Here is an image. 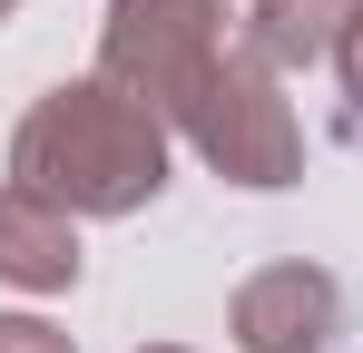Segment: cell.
I'll return each mask as SVG.
<instances>
[{"label": "cell", "instance_id": "1", "mask_svg": "<svg viewBox=\"0 0 363 353\" xmlns=\"http://www.w3.org/2000/svg\"><path fill=\"white\" fill-rule=\"evenodd\" d=\"M10 186L50 196L60 216H128L167 186V118L138 108L118 79H69L20 118Z\"/></svg>", "mask_w": 363, "mask_h": 353}, {"label": "cell", "instance_id": "2", "mask_svg": "<svg viewBox=\"0 0 363 353\" xmlns=\"http://www.w3.org/2000/svg\"><path fill=\"white\" fill-rule=\"evenodd\" d=\"M177 128L196 138V157L216 176H236V186H295V167H304V128H295L285 89H275V59L255 40H236L206 69V89L186 99Z\"/></svg>", "mask_w": 363, "mask_h": 353}, {"label": "cell", "instance_id": "3", "mask_svg": "<svg viewBox=\"0 0 363 353\" xmlns=\"http://www.w3.org/2000/svg\"><path fill=\"white\" fill-rule=\"evenodd\" d=\"M226 50H236V40H226V0H108L99 79H118L138 108H157L177 128L186 99L206 89V69Z\"/></svg>", "mask_w": 363, "mask_h": 353}, {"label": "cell", "instance_id": "4", "mask_svg": "<svg viewBox=\"0 0 363 353\" xmlns=\"http://www.w3.org/2000/svg\"><path fill=\"white\" fill-rule=\"evenodd\" d=\"M334 344V275L324 265H265L236 285V353H324Z\"/></svg>", "mask_w": 363, "mask_h": 353}, {"label": "cell", "instance_id": "5", "mask_svg": "<svg viewBox=\"0 0 363 353\" xmlns=\"http://www.w3.org/2000/svg\"><path fill=\"white\" fill-rule=\"evenodd\" d=\"M0 275L30 285V294L79 285V216H60L30 186H0Z\"/></svg>", "mask_w": 363, "mask_h": 353}, {"label": "cell", "instance_id": "6", "mask_svg": "<svg viewBox=\"0 0 363 353\" xmlns=\"http://www.w3.org/2000/svg\"><path fill=\"white\" fill-rule=\"evenodd\" d=\"M363 20V0H245V40L275 59V69H314V59L344 50V30Z\"/></svg>", "mask_w": 363, "mask_h": 353}, {"label": "cell", "instance_id": "7", "mask_svg": "<svg viewBox=\"0 0 363 353\" xmlns=\"http://www.w3.org/2000/svg\"><path fill=\"white\" fill-rule=\"evenodd\" d=\"M0 353H79L60 324H40V314H0Z\"/></svg>", "mask_w": 363, "mask_h": 353}, {"label": "cell", "instance_id": "8", "mask_svg": "<svg viewBox=\"0 0 363 353\" xmlns=\"http://www.w3.org/2000/svg\"><path fill=\"white\" fill-rule=\"evenodd\" d=\"M334 69H344V99H354V118H363V20L344 30V50H334Z\"/></svg>", "mask_w": 363, "mask_h": 353}, {"label": "cell", "instance_id": "9", "mask_svg": "<svg viewBox=\"0 0 363 353\" xmlns=\"http://www.w3.org/2000/svg\"><path fill=\"white\" fill-rule=\"evenodd\" d=\"M10 10H20V0H0V20H10Z\"/></svg>", "mask_w": 363, "mask_h": 353}, {"label": "cell", "instance_id": "10", "mask_svg": "<svg viewBox=\"0 0 363 353\" xmlns=\"http://www.w3.org/2000/svg\"><path fill=\"white\" fill-rule=\"evenodd\" d=\"M157 353H177V344H157Z\"/></svg>", "mask_w": 363, "mask_h": 353}]
</instances>
